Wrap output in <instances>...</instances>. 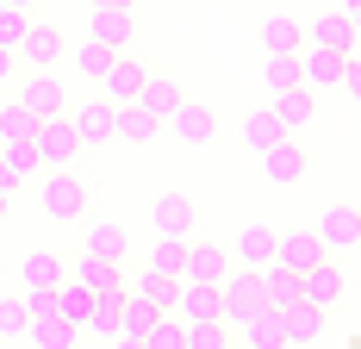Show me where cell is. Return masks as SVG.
<instances>
[{"label":"cell","instance_id":"obj_1","mask_svg":"<svg viewBox=\"0 0 361 349\" xmlns=\"http://www.w3.org/2000/svg\"><path fill=\"white\" fill-rule=\"evenodd\" d=\"M37 206H44V218H56V225L87 218V181L75 169H44L37 174Z\"/></svg>","mask_w":361,"mask_h":349},{"label":"cell","instance_id":"obj_2","mask_svg":"<svg viewBox=\"0 0 361 349\" xmlns=\"http://www.w3.org/2000/svg\"><path fill=\"white\" fill-rule=\"evenodd\" d=\"M312 231L324 237L330 256H355V249H361V206H355V200H330V206L318 212Z\"/></svg>","mask_w":361,"mask_h":349},{"label":"cell","instance_id":"obj_3","mask_svg":"<svg viewBox=\"0 0 361 349\" xmlns=\"http://www.w3.org/2000/svg\"><path fill=\"white\" fill-rule=\"evenodd\" d=\"M32 143H37V162H44V169H69L75 156H81V131H75V119H69V112L44 119Z\"/></svg>","mask_w":361,"mask_h":349},{"label":"cell","instance_id":"obj_4","mask_svg":"<svg viewBox=\"0 0 361 349\" xmlns=\"http://www.w3.org/2000/svg\"><path fill=\"white\" fill-rule=\"evenodd\" d=\"M262 174L274 181V187H299L305 174H312V150L299 138H281V143H268L262 150Z\"/></svg>","mask_w":361,"mask_h":349},{"label":"cell","instance_id":"obj_5","mask_svg":"<svg viewBox=\"0 0 361 349\" xmlns=\"http://www.w3.org/2000/svg\"><path fill=\"white\" fill-rule=\"evenodd\" d=\"M343 69H349L343 50H324V44H305V50H299V81H305L312 94H336V88H343Z\"/></svg>","mask_w":361,"mask_h":349},{"label":"cell","instance_id":"obj_6","mask_svg":"<svg viewBox=\"0 0 361 349\" xmlns=\"http://www.w3.org/2000/svg\"><path fill=\"white\" fill-rule=\"evenodd\" d=\"M69 119H75V131H81V150H94V143H118V106H112L106 94L81 100Z\"/></svg>","mask_w":361,"mask_h":349},{"label":"cell","instance_id":"obj_7","mask_svg":"<svg viewBox=\"0 0 361 349\" xmlns=\"http://www.w3.org/2000/svg\"><path fill=\"white\" fill-rule=\"evenodd\" d=\"M13 50H19V69H56V63H63V32H56L50 19H32Z\"/></svg>","mask_w":361,"mask_h":349},{"label":"cell","instance_id":"obj_8","mask_svg":"<svg viewBox=\"0 0 361 349\" xmlns=\"http://www.w3.org/2000/svg\"><path fill=\"white\" fill-rule=\"evenodd\" d=\"M262 306V268H231L224 275V324L243 331V318Z\"/></svg>","mask_w":361,"mask_h":349},{"label":"cell","instance_id":"obj_9","mask_svg":"<svg viewBox=\"0 0 361 349\" xmlns=\"http://www.w3.org/2000/svg\"><path fill=\"white\" fill-rule=\"evenodd\" d=\"M274 244H281V231L262 225V218H250V225L231 237V262H237V268H268V262H274Z\"/></svg>","mask_w":361,"mask_h":349},{"label":"cell","instance_id":"obj_10","mask_svg":"<svg viewBox=\"0 0 361 349\" xmlns=\"http://www.w3.org/2000/svg\"><path fill=\"white\" fill-rule=\"evenodd\" d=\"M330 249H324V237L312 231V225H293V231H281V244H274V262L281 268H293V275H305L312 262H324Z\"/></svg>","mask_w":361,"mask_h":349},{"label":"cell","instance_id":"obj_11","mask_svg":"<svg viewBox=\"0 0 361 349\" xmlns=\"http://www.w3.org/2000/svg\"><path fill=\"white\" fill-rule=\"evenodd\" d=\"M305 300H312V306H343V300H349V275H343V262H336V256H324V262H312V268H305Z\"/></svg>","mask_w":361,"mask_h":349},{"label":"cell","instance_id":"obj_12","mask_svg":"<svg viewBox=\"0 0 361 349\" xmlns=\"http://www.w3.org/2000/svg\"><path fill=\"white\" fill-rule=\"evenodd\" d=\"M231 268H237V262H231L224 244H212V237H187V275L180 280H212V287H224Z\"/></svg>","mask_w":361,"mask_h":349},{"label":"cell","instance_id":"obj_13","mask_svg":"<svg viewBox=\"0 0 361 349\" xmlns=\"http://www.w3.org/2000/svg\"><path fill=\"white\" fill-rule=\"evenodd\" d=\"M144 75H149V69L131 57V50H118V57L106 63V75H100V94H106L112 106H125V100H137V94H144Z\"/></svg>","mask_w":361,"mask_h":349},{"label":"cell","instance_id":"obj_14","mask_svg":"<svg viewBox=\"0 0 361 349\" xmlns=\"http://www.w3.org/2000/svg\"><path fill=\"white\" fill-rule=\"evenodd\" d=\"M175 318H180V324L224 318V287H212V280H180V293H175Z\"/></svg>","mask_w":361,"mask_h":349},{"label":"cell","instance_id":"obj_15","mask_svg":"<svg viewBox=\"0 0 361 349\" xmlns=\"http://www.w3.org/2000/svg\"><path fill=\"white\" fill-rule=\"evenodd\" d=\"M87 37H100L112 50H131V44H137V13H131V6H94Z\"/></svg>","mask_w":361,"mask_h":349},{"label":"cell","instance_id":"obj_16","mask_svg":"<svg viewBox=\"0 0 361 349\" xmlns=\"http://www.w3.org/2000/svg\"><path fill=\"white\" fill-rule=\"evenodd\" d=\"M268 106H274V119H281V131L287 138H299L312 119H318V94L299 81V88H287V94H268Z\"/></svg>","mask_w":361,"mask_h":349},{"label":"cell","instance_id":"obj_17","mask_svg":"<svg viewBox=\"0 0 361 349\" xmlns=\"http://www.w3.org/2000/svg\"><path fill=\"white\" fill-rule=\"evenodd\" d=\"M305 44H324V50H343V57H355L361 32H355V19L336 6V13H318V19L305 25Z\"/></svg>","mask_w":361,"mask_h":349},{"label":"cell","instance_id":"obj_18","mask_svg":"<svg viewBox=\"0 0 361 349\" xmlns=\"http://www.w3.org/2000/svg\"><path fill=\"white\" fill-rule=\"evenodd\" d=\"M169 131H175L180 143H212L218 138V112L206 100H193V94H187V100L175 106V119H169Z\"/></svg>","mask_w":361,"mask_h":349},{"label":"cell","instance_id":"obj_19","mask_svg":"<svg viewBox=\"0 0 361 349\" xmlns=\"http://www.w3.org/2000/svg\"><path fill=\"white\" fill-rule=\"evenodd\" d=\"M149 225H156V237H193V194H156Z\"/></svg>","mask_w":361,"mask_h":349},{"label":"cell","instance_id":"obj_20","mask_svg":"<svg viewBox=\"0 0 361 349\" xmlns=\"http://www.w3.org/2000/svg\"><path fill=\"white\" fill-rule=\"evenodd\" d=\"M19 100L32 106L37 119H56V112H69V100H63V81L50 69H32L25 81H19Z\"/></svg>","mask_w":361,"mask_h":349},{"label":"cell","instance_id":"obj_21","mask_svg":"<svg viewBox=\"0 0 361 349\" xmlns=\"http://www.w3.org/2000/svg\"><path fill=\"white\" fill-rule=\"evenodd\" d=\"M180 100H187V88H180L175 75H144V94H137V106H144L156 125H169Z\"/></svg>","mask_w":361,"mask_h":349},{"label":"cell","instance_id":"obj_22","mask_svg":"<svg viewBox=\"0 0 361 349\" xmlns=\"http://www.w3.org/2000/svg\"><path fill=\"white\" fill-rule=\"evenodd\" d=\"M243 343L250 349H293L287 324H281V306H255V312L243 318Z\"/></svg>","mask_w":361,"mask_h":349},{"label":"cell","instance_id":"obj_23","mask_svg":"<svg viewBox=\"0 0 361 349\" xmlns=\"http://www.w3.org/2000/svg\"><path fill=\"white\" fill-rule=\"evenodd\" d=\"M156 318H162V306H156L149 293H137V287H125V300H118V331H125V337H149Z\"/></svg>","mask_w":361,"mask_h":349},{"label":"cell","instance_id":"obj_24","mask_svg":"<svg viewBox=\"0 0 361 349\" xmlns=\"http://www.w3.org/2000/svg\"><path fill=\"white\" fill-rule=\"evenodd\" d=\"M324 306H312V300H293V306H281V324H287V343H318L324 337Z\"/></svg>","mask_w":361,"mask_h":349},{"label":"cell","instance_id":"obj_25","mask_svg":"<svg viewBox=\"0 0 361 349\" xmlns=\"http://www.w3.org/2000/svg\"><path fill=\"white\" fill-rule=\"evenodd\" d=\"M56 318H63V324H75V331H87V318H94V287L69 275L63 287H56Z\"/></svg>","mask_w":361,"mask_h":349},{"label":"cell","instance_id":"obj_26","mask_svg":"<svg viewBox=\"0 0 361 349\" xmlns=\"http://www.w3.org/2000/svg\"><path fill=\"white\" fill-rule=\"evenodd\" d=\"M81 249H87V256H112V262H125L131 237H125V225H118V218H94V225H87V237H81Z\"/></svg>","mask_w":361,"mask_h":349},{"label":"cell","instance_id":"obj_27","mask_svg":"<svg viewBox=\"0 0 361 349\" xmlns=\"http://www.w3.org/2000/svg\"><path fill=\"white\" fill-rule=\"evenodd\" d=\"M19 280H25V287H63V280H69V262H63L56 249H32V256L19 262Z\"/></svg>","mask_w":361,"mask_h":349},{"label":"cell","instance_id":"obj_28","mask_svg":"<svg viewBox=\"0 0 361 349\" xmlns=\"http://www.w3.org/2000/svg\"><path fill=\"white\" fill-rule=\"evenodd\" d=\"M262 88L268 94L299 88V50H262Z\"/></svg>","mask_w":361,"mask_h":349},{"label":"cell","instance_id":"obj_29","mask_svg":"<svg viewBox=\"0 0 361 349\" xmlns=\"http://www.w3.org/2000/svg\"><path fill=\"white\" fill-rule=\"evenodd\" d=\"M293 300H305V280L281 262H268L262 268V306H293Z\"/></svg>","mask_w":361,"mask_h":349},{"label":"cell","instance_id":"obj_30","mask_svg":"<svg viewBox=\"0 0 361 349\" xmlns=\"http://www.w3.org/2000/svg\"><path fill=\"white\" fill-rule=\"evenodd\" d=\"M75 280H87L94 293H118V287H131V280L118 275L112 256H87V249H81V262H75Z\"/></svg>","mask_w":361,"mask_h":349},{"label":"cell","instance_id":"obj_31","mask_svg":"<svg viewBox=\"0 0 361 349\" xmlns=\"http://www.w3.org/2000/svg\"><path fill=\"white\" fill-rule=\"evenodd\" d=\"M37 125H44V119H37L32 106L19 100V94H13V100H0V143H19V138H37Z\"/></svg>","mask_w":361,"mask_h":349},{"label":"cell","instance_id":"obj_32","mask_svg":"<svg viewBox=\"0 0 361 349\" xmlns=\"http://www.w3.org/2000/svg\"><path fill=\"white\" fill-rule=\"evenodd\" d=\"M262 50H305V25L293 13H268L262 19Z\"/></svg>","mask_w":361,"mask_h":349},{"label":"cell","instance_id":"obj_33","mask_svg":"<svg viewBox=\"0 0 361 349\" xmlns=\"http://www.w3.org/2000/svg\"><path fill=\"white\" fill-rule=\"evenodd\" d=\"M75 337H81V331H75V324H63L56 312L25 324V343H37V349H75Z\"/></svg>","mask_w":361,"mask_h":349},{"label":"cell","instance_id":"obj_34","mask_svg":"<svg viewBox=\"0 0 361 349\" xmlns=\"http://www.w3.org/2000/svg\"><path fill=\"white\" fill-rule=\"evenodd\" d=\"M144 268H156V275L180 280V275H187V237H156V244H149V262H144Z\"/></svg>","mask_w":361,"mask_h":349},{"label":"cell","instance_id":"obj_35","mask_svg":"<svg viewBox=\"0 0 361 349\" xmlns=\"http://www.w3.org/2000/svg\"><path fill=\"white\" fill-rule=\"evenodd\" d=\"M156 131H162V125H156V119H149L137 100H125V106H118V143H149Z\"/></svg>","mask_w":361,"mask_h":349},{"label":"cell","instance_id":"obj_36","mask_svg":"<svg viewBox=\"0 0 361 349\" xmlns=\"http://www.w3.org/2000/svg\"><path fill=\"white\" fill-rule=\"evenodd\" d=\"M281 138H287V131H281V119H274V106H262V112H250V119H243V143H250L255 156H262L268 143H281Z\"/></svg>","mask_w":361,"mask_h":349},{"label":"cell","instance_id":"obj_37","mask_svg":"<svg viewBox=\"0 0 361 349\" xmlns=\"http://www.w3.org/2000/svg\"><path fill=\"white\" fill-rule=\"evenodd\" d=\"M0 156H6V169H13V181H19V187L44 174V162H37V143H32V138H19V143H0Z\"/></svg>","mask_w":361,"mask_h":349},{"label":"cell","instance_id":"obj_38","mask_svg":"<svg viewBox=\"0 0 361 349\" xmlns=\"http://www.w3.org/2000/svg\"><path fill=\"white\" fill-rule=\"evenodd\" d=\"M118 57L112 44H100V37H87V44H75V75H87L94 88H100V75H106V63Z\"/></svg>","mask_w":361,"mask_h":349},{"label":"cell","instance_id":"obj_39","mask_svg":"<svg viewBox=\"0 0 361 349\" xmlns=\"http://www.w3.org/2000/svg\"><path fill=\"white\" fill-rule=\"evenodd\" d=\"M118 300H125V287L118 293H94V318H87L94 337H118Z\"/></svg>","mask_w":361,"mask_h":349},{"label":"cell","instance_id":"obj_40","mask_svg":"<svg viewBox=\"0 0 361 349\" xmlns=\"http://www.w3.org/2000/svg\"><path fill=\"white\" fill-rule=\"evenodd\" d=\"M187 349H231V324H224V318H200V324H187Z\"/></svg>","mask_w":361,"mask_h":349},{"label":"cell","instance_id":"obj_41","mask_svg":"<svg viewBox=\"0 0 361 349\" xmlns=\"http://www.w3.org/2000/svg\"><path fill=\"white\" fill-rule=\"evenodd\" d=\"M131 287H137V293H149V300H156L162 312H175V293H180V280H169V275H156V268H144V275L131 280Z\"/></svg>","mask_w":361,"mask_h":349},{"label":"cell","instance_id":"obj_42","mask_svg":"<svg viewBox=\"0 0 361 349\" xmlns=\"http://www.w3.org/2000/svg\"><path fill=\"white\" fill-rule=\"evenodd\" d=\"M25 324H32L25 293H0V337H25Z\"/></svg>","mask_w":361,"mask_h":349},{"label":"cell","instance_id":"obj_43","mask_svg":"<svg viewBox=\"0 0 361 349\" xmlns=\"http://www.w3.org/2000/svg\"><path fill=\"white\" fill-rule=\"evenodd\" d=\"M144 343H149V349H187V324H180L175 312H162V318H156V331H149Z\"/></svg>","mask_w":361,"mask_h":349},{"label":"cell","instance_id":"obj_44","mask_svg":"<svg viewBox=\"0 0 361 349\" xmlns=\"http://www.w3.org/2000/svg\"><path fill=\"white\" fill-rule=\"evenodd\" d=\"M25 25H32V19H25V6H6V0H0V44H19Z\"/></svg>","mask_w":361,"mask_h":349},{"label":"cell","instance_id":"obj_45","mask_svg":"<svg viewBox=\"0 0 361 349\" xmlns=\"http://www.w3.org/2000/svg\"><path fill=\"white\" fill-rule=\"evenodd\" d=\"M336 94H349V100L361 106V57H349V69H343V88Z\"/></svg>","mask_w":361,"mask_h":349},{"label":"cell","instance_id":"obj_46","mask_svg":"<svg viewBox=\"0 0 361 349\" xmlns=\"http://www.w3.org/2000/svg\"><path fill=\"white\" fill-rule=\"evenodd\" d=\"M13 75H19V50H13V44H0V88H6Z\"/></svg>","mask_w":361,"mask_h":349},{"label":"cell","instance_id":"obj_47","mask_svg":"<svg viewBox=\"0 0 361 349\" xmlns=\"http://www.w3.org/2000/svg\"><path fill=\"white\" fill-rule=\"evenodd\" d=\"M0 194H19V181H13V169H6V156H0Z\"/></svg>","mask_w":361,"mask_h":349},{"label":"cell","instance_id":"obj_48","mask_svg":"<svg viewBox=\"0 0 361 349\" xmlns=\"http://www.w3.org/2000/svg\"><path fill=\"white\" fill-rule=\"evenodd\" d=\"M112 349H149L144 337H125V331H118V337H112Z\"/></svg>","mask_w":361,"mask_h":349},{"label":"cell","instance_id":"obj_49","mask_svg":"<svg viewBox=\"0 0 361 349\" xmlns=\"http://www.w3.org/2000/svg\"><path fill=\"white\" fill-rule=\"evenodd\" d=\"M343 13H349V19H355V32H361V0H343Z\"/></svg>","mask_w":361,"mask_h":349},{"label":"cell","instance_id":"obj_50","mask_svg":"<svg viewBox=\"0 0 361 349\" xmlns=\"http://www.w3.org/2000/svg\"><path fill=\"white\" fill-rule=\"evenodd\" d=\"M94 6H131V0H87V13H94Z\"/></svg>","mask_w":361,"mask_h":349},{"label":"cell","instance_id":"obj_51","mask_svg":"<svg viewBox=\"0 0 361 349\" xmlns=\"http://www.w3.org/2000/svg\"><path fill=\"white\" fill-rule=\"evenodd\" d=\"M6 212H13V194H0V225H6Z\"/></svg>","mask_w":361,"mask_h":349},{"label":"cell","instance_id":"obj_52","mask_svg":"<svg viewBox=\"0 0 361 349\" xmlns=\"http://www.w3.org/2000/svg\"><path fill=\"white\" fill-rule=\"evenodd\" d=\"M6 6H25V13H32V6H37V0H6Z\"/></svg>","mask_w":361,"mask_h":349},{"label":"cell","instance_id":"obj_53","mask_svg":"<svg viewBox=\"0 0 361 349\" xmlns=\"http://www.w3.org/2000/svg\"><path fill=\"white\" fill-rule=\"evenodd\" d=\"M355 343H361V306H355Z\"/></svg>","mask_w":361,"mask_h":349}]
</instances>
